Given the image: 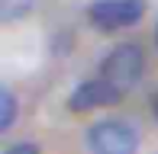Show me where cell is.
<instances>
[{
    "label": "cell",
    "instance_id": "1",
    "mask_svg": "<svg viewBox=\"0 0 158 154\" xmlns=\"http://www.w3.org/2000/svg\"><path fill=\"white\" fill-rule=\"evenodd\" d=\"M142 71H145V55H142V48L135 45V42L116 45L103 58V64H100V77L110 80L113 87L123 90V93L142 80Z\"/></svg>",
    "mask_w": 158,
    "mask_h": 154
},
{
    "label": "cell",
    "instance_id": "2",
    "mask_svg": "<svg viewBox=\"0 0 158 154\" xmlns=\"http://www.w3.org/2000/svg\"><path fill=\"white\" fill-rule=\"evenodd\" d=\"M87 148L94 154H135L139 148V129L126 119H103L90 125Z\"/></svg>",
    "mask_w": 158,
    "mask_h": 154
},
{
    "label": "cell",
    "instance_id": "3",
    "mask_svg": "<svg viewBox=\"0 0 158 154\" xmlns=\"http://www.w3.org/2000/svg\"><path fill=\"white\" fill-rule=\"evenodd\" d=\"M145 16V0H94L87 6V19L103 32L132 26Z\"/></svg>",
    "mask_w": 158,
    "mask_h": 154
},
{
    "label": "cell",
    "instance_id": "4",
    "mask_svg": "<svg viewBox=\"0 0 158 154\" xmlns=\"http://www.w3.org/2000/svg\"><path fill=\"white\" fill-rule=\"evenodd\" d=\"M119 96H123V90H116L110 80H103V77H94V80H84V83H77V87L71 90L68 109L71 113H90V109L119 103Z\"/></svg>",
    "mask_w": 158,
    "mask_h": 154
},
{
    "label": "cell",
    "instance_id": "5",
    "mask_svg": "<svg viewBox=\"0 0 158 154\" xmlns=\"http://www.w3.org/2000/svg\"><path fill=\"white\" fill-rule=\"evenodd\" d=\"M35 0H0V19L3 23H16V19L29 16Z\"/></svg>",
    "mask_w": 158,
    "mask_h": 154
},
{
    "label": "cell",
    "instance_id": "6",
    "mask_svg": "<svg viewBox=\"0 0 158 154\" xmlns=\"http://www.w3.org/2000/svg\"><path fill=\"white\" fill-rule=\"evenodd\" d=\"M13 119H16V96L10 87H0V132H10Z\"/></svg>",
    "mask_w": 158,
    "mask_h": 154
},
{
    "label": "cell",
    "instance_id": "7",
    "mask_svg": "<svg viewBox=\"0 0 158 154\" xmlns=\"http://www.w3.org/2000/svg\"><path fill=\"white\" fill-rule=\"evenodd\" d=\"M3 154H39V144H32V141H19V144H10Z\"/></svg>",
    "mask_w": 158,
    "mask_h": 154
},
{
    "label": "cell",
    "instance_id": "8",
    "mask_svg": "<svg viewBox=\"0 0 158 154\" xmlns=\"http://www.w3.org/2000/svg\"><path fill=\"white\" fill-rule=\"evenodd\" d=\"M152 113H155V119H158V93H155V100H152Z\"/></svg>",
    "mask_w": 158,
    "mask_h": 154
},
{
    "label": "cell",
    "instance_id": "9",
    "mask_svg": "<svg viewBox=\"0 0 158 154\" xmlns=\"http://www.w3.org/2000/svg\"><path fill=\"white\" fill-rule=\"evenodd\" d=\"M155 45H158V26H155Z\"/></svg>",
    "mask_w": 158,
    "mask_h": 154
}]
</instances>
